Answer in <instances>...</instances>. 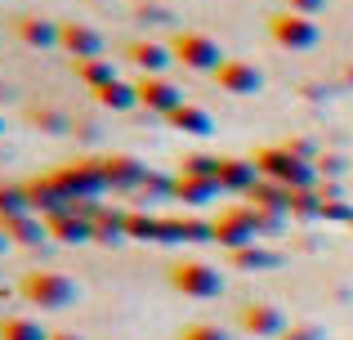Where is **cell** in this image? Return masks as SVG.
<instances>
[{
  "label": "cell",
  "mask_w": 353,
  "mask_h": 340,
  "mask_svg": "<svg viewBox=\"0 0 353 340\" xmlns=\"http://www.w3.org/2000/svg\"><path fill=\"white\" fill-rule=\"evenodd\" d=\"M50 340H81V336H72V332H59V336H50Z\"/></svg>",
  "instance_id": "e575fe53"
},
{
  "label": "cell",
  "mask_w": 353,
  "mask_h": 340,
  "mask_svg": "<svg viewBox=\"0 0 353 340\" xmlns=\"http://www.w3.org/2000/svg\"><path fill=\"white\" fill-rule=\"evenodd\" d=\"M291 14H304V18H318L322 9H327V0H282Z\"/></svg>",
  "instance_id": "d6a6232c"
},
{
  "label": "cell",
  "mask_w": 353,
  "mask_h": 340,
  "mask_svg": "<svg viewBox=\"0 0 353 340\" xmlns=\"http://www.w3.org/2000/svg\"><path fill=\"white\" fill-rule=\"evenodd\" d=\"M134 90H139V108H148L157 117H170L174 108H183V90L165 77H139Z\"/></svg>",
  "instance_id": "ba28073f"
},
{
  "label": "cell",
  "mask_w": 353,
  "mask_h": 340,
  "mask_svg": "<svg viewBox=\"0 0 353 340\" xmlns=\"http://www.w3.org/2000/svg\"><path fill=\"white\" fill-rule=\"evenodd\" d=\"M134 18H139V23H157V27L174 23V14L165 5H157V0H139V5H134Z\"/></svg>",
  "instance_id": "f1b7e54d"
},
{
  "label": "cell",
  "mask_w": 353,
  "mask_h": 340,
  "mask_svg": "<svg viewBox=\"0 0 353 340\" xmlns=\"http://www.w3.org/2000/svg\"><path fill=\"white\" fill-rule=\"evenodd\" d=\"M237 323H241V332H250V336H282L286 332V314L277 305H268V300H250V305H241Z\"/></svg>",
  "instance_id": "9c48e42d"
},
{
  "label": "cell",
  "mask_w": 353,
  "mask_h": 340,
  "mask_svg": "<svg viewBox=\"0 0 353 340\" xmlns=\"http://www.w3.org/2000/svg\"><path fill=\"white\" fill-rule=\"evenodd\" d=\"M170 54H174V63H183V68H192V72H210V77L224 68V50H219V41H210L206 32H174Z\"/></svg>",
  "instance_id": "3957f363"
},
{
  "label": "cell",
  "mask_w": 353,
  "mask_h": 340,
  "mask_svg": "<svg viewBox=\"0 0 353 340\" xmlns=\"http://www.w3.org/2000/svg\"><path fill=\"white\" fill-rule=\"evenodd\" d=\"M210 228H215V242L228 246V255H233L241 246H255L259 215H255V206H233V210H219V215L210 219Z\"/></svg>",
  "instance_id": "5b68a950"
},
{
  "label": "cell",
  "mask_w": 353,
  "mask_h": 340,
  "mask_svg": "<svg viewBox=\"0 0 353 340\" xmlns=\"http://www.w3.org/2000/svg\"><path fill=\"white\" fill-rule=\"evenodd\" d=\"M219 188H228V192H250L264 174H259V166H255V157H219Z\"/></svg>",
  "instance_id": "4fadbf2b"
},
{
  "label": "cell",
  "mask_w": 353,
  "mask_h": 340,
  "mask_svg": "<svg viewBox=\"0 0 353 340\" xmlns=\"http://www.w3.org/2000/svg\"><path fill=\"white\" fill-rule=\"evenodd\" d=\"M45 224H50V237H59V242H90L94 237V219L81 215V210H63Z\"/></svg>",
  "instance_id": "2e32d148"
},
{
  "label": "cell",
  "mask_w": 353,
  "mask_h": 340,
  "mask_svg": "<svg viewBox=\"0 0 353 340\" xmlns=\"http://www.w3.org/2000/svg\"><path fill=\"white\" fill-rule=\"evenodd\" d=\"M219 192V179H197V174H179L174 179V192L170 197H179V201H188V206H206L210 197Z\"/></svg>",
  "instance_id": "d6986e66"
},
{
  "label": "cell",
  "mask_w": 353,
  "mask_h": 340,
  "mask_svg": "<svg viewBox=\"0 0 353 340\" xmlns=\"http://www.w3.org/2000/svg\"><path fill=\"white\" fill-rule=\"evenodd\" d=\"M291 215L295 219H322V192L318 188H291Z\"/></svg>",
  "instance_id": "4316f807"
},
{
  "label": "cell",
  "mask_w": 353,
  "mask_h": 340,
  "mask_svg": "<svg viewBox=\"0 0 353 340\" xmlns=\"http://www.w3.org/2000/svg\"><path fill=\"white\" fill-rule=\"evenodd\" d=\"M77 77L85 81L90 90H103V86H112V81H121L117 77V68H112V59H85V63H77Z\"/></svg>",
  "instance_id": "7402d4cb"
},
{
  "label": "cell",
  "mask_w": 353,
  "mask_h": 340,
  "mask_svg": "<svg viewBox=\"0 0 353 340\" xmlns=\"http://www.w3.org/2000/svg\"><path fill=\"white\" fill-rule=\"evenodd\" d=\"M0 134H5V117H0Z\"/></svg>",
  "instance_id": "8d00e7d4"
},
{
  "label": "cell",
  "mask_w": 353,
  "mask_h": 340,
  "mask_svg": "<svg viewBox=\"0 0 353 340\" xmlns=\"http://www.w3.org/2000/svg\"><path fill=\"white\" fill-rule=\"evenodd\" d=\"M233 264H237V269H277V264H282V255L255 242V246H241V251H233Z\"/></svg>",
  "instance_id": "603a6c76"
},
{
  "label": "cell",
  "mask_w": 353,
  "mask_h": 340,
  "mask_svg": "<svg viewBox=\"0 0 353 340\" xmlns=\"http://www.w3.org/2000/svg\"><path fill=\"white\" fill-rule=\"evenodd\" d=\"M59 50H68L77 63H85V59H103V36H99L90 23H63Z\"/></svg>",
  "instance_id": "8fae6325"
},
{
  "label": "cell",
  "mask_w": 353,
  "mask_h": 340,
  "mask_svg": "<svg viewBox=\"0 0 353 340\" xmlns=\"http://www.w3.org/2000/svg\"><path fill=\"white\" fill-rule=\"evenodd\" d=\"M0 340H50V332L32 318H0Z\"/></svg>",
  "instance_id": "d4e9b609"
},
{
  "label": "cell",
  "mask_w": 353,
  "mask_h": 340,
  "mask_svg": "<svg viewBox=\"0 0 353 340\" xmlns=\"http://www.w3.org/2000/svg\"><path fill=\"white\" fill-rule=\"evenodd\" d=\"M165 121L174 126V130H183V134H197V139H206V134H215V121H210V112L206 108H197V103H183V108H174Z\"/></svg>",
  "instance_id": "ac0fdd59"
},
{
  "label": "cell",
  "mask_w": 353,
  "mask_h": 340,
  "mask_svg": "<svg viewBox=\"0 0 353 340\" xmlns=\"http://www.w3.org/2000/svg\"><path fill=\"white\" fill-rule=\"evenodd\" d=\"M255 166L264 179H273V183H282V188H313V179H318V170H313V161H304V157H295L291 148H264L255 157Z\"/></svg>",
  "instance_id": "6da1fadb"
},
{
  "label": "cell",
  "mask_w": 353,
  "mask_h": 340,
  "mask_svg": "<svg viewBox=\"0 0 353 340\" xmlns=\"http://www.w3.org/2000/svg\"><path fill=\"white\" fill-rule=\"evenodd\" d=\"M345 81H349V90H353V63H349V68H345Z\"/></svg>",
  "instance_id": "d590c367"
},
{
  "label": "cell",
  "mask_w": 353,
  "mask_h": 340,
  "mask_svg": "<svg viewBox=\"0 0 353 340\" xmlns=\"http://www.w3.org/2000/svg\"><path fill=\"white\" fill-rule=\"evenodd\" d=\"M125 237H139V242H161V219L143 215V210H130V215H125Z\"/></svg>",
  "instance_id": "484cf974"
},
{
  "label": "cell",
  "mask_w": 353,
  "mask_h": 340,
  "mask_svg": "<svg viewBox=\"0 0 353 340\" xmlns=\"http://www.w3.org/2000/svg\"><path fill=\"white\" fill-rule=\"evenodd\" d=\"M18 291H23L32 305H41V309H63V305L77 300V282H72L68 273H50V269L27 273V278L18 282Z\"/></svg>",
  "instance_id": "277c9868"
},
{
  "label": "cell",
  "mask_w": 353,
  "mask_h": 340,
  "mask_svg": "<svg viewBox=\"0 0 353 340\" xmlns=\"http://www.w3.org/2000/svg\"><path fill=\"white\" fill-rule=\"evenodd\" d=\"M215 86L224 90V94H255V90L264 86V72H259L255 63H241V59H224V68L215 72Z\"/></svg>",
  "instance_id": "30bf717a"
},
{
  "label": "cell",
  "mask_w": 353,
  "mask_h": 340,
  "mask_svg": "<svg viewBox=\"0 0 353 340\" xmlns=\"http://www.w3.org/2000/svg\"><path fill=\"white\" fill-rule=\"evenodd\" d=\"M125 59L134 63V68H143V77H161L174 54H170V45H161V41H130Z\"/></svg>",
  "instance_id": "5bb4252c"
},
{
  "label": "cell",
  "mask_w": 353,
  "mask_h": 340,
  "mask_svg": "<svg viewBox=\"0 0 353 340\" xmlns=\"http://www.w3.org/2000/svg\"><path fill=\"white\" fill-rule=\"evenodd\" d=\"M318 170L322 174H340V170H345V161H340V157H318Z\"/></svg>",
  "instance_id": "836d02e7"
},
{
  "label": "cell",
  "mask_w": 353,
  "mask_h": 340,
  "mask_svg": "<svg viewBox=\"0 0 353 340\" xmlns=\"http://www.w3.org/2000/svg\"><path fill=\"white\" fill-rule=\"evenodd\" d=\"M14 32H18V41L32 45V50H59L63 23H54V18H41V14H23V18H14Z\"/></svg>",
  "instance_id": "7c38bea8"
},
{
  "label": "cell",
  "mask_w": 353,
  "mask_h": 340,
  "mask_svg": "<svg viewBox=\"0 0 353 340\" xmlns=\"http://www.w3.org/2000/svg\"><path fill=\"white\" fill-rule=\"evenodd\" d=\"M0 233L14 237V242H23V246H36L41 237H50V224H41V219H32V215H18V219H5Z\"/></svg>",
  "instance_id": "ffe728a7"
},
{
  "label": "cell",
  "mask_w": 353,
  "mask_h": 340,
  "mask_svg": "<svg viewBox=\"0 0 353 340\" xmlns=\"http://www.w3.org/2000/svg\"><path fill=\"white\" fill-rule=\"evenodd\" d=\"M277 340H322V327L318 323H295V327H286Z\"/></svg>",
  "instance_id": "1f68e13d"
},
{
  "label": "cell",
  "mask_w": 353,
  "mask_h": 340,
  "mask_svg": "<svg viewBox=\"0 0 353 340\" xmlns=\"http://www.w3.org/2000/svg\"><path fill=\"white\" fill-rule=\"evenodd\" d=\"M18 215H32V201H27V188H14V183H0V224Z\"/></svg>",
  "instance_id": "cb8c5ba5"
},
{
  "label": "cell",
  "mask_w": 353,
  "mask_h": 340,
  "mask_svg": "<svg viewBox=\"0 0 353 340\" xmlns=\"http://www.w3.org/2000/svg\"><path fill=\"white\" fill-rule=\"evenodd\" d=\"M322 219H331V224H353V206L345 197H322Z\"/></svg>",
  "instance_id": "f546056e"
},
{
  "label": "cell",
  "mask_w": 353,
  "mask_h": 340,
  "mask_svg": "<svg viewBox=\"0 0 353 340\" xmlns=\"http://www.w3.org/2000/svg\"><path fill=\"white\" fill-rule=\"evenodd\" d=\"M161 242H215V228H210V219L197 215L161 219Z\"/></svg>",
  "instance_id": "9a60e30c"
},
{
  "label": "cell",
  "mask_w": 353,
  "mask_h": 340,
  "mask_svg": "<svg viewBox=\"0 0 353 340\" xmlns=\"http://www.w3.org/2000/svg\"><path fill=\"white\" fill-rule=\"evenodd\" d=\"M94 99H99L103 108H112V112H130V108H139V90H134V81H112V86H103Z\"/></svg>",
  "instance_id": "44dd1931"
},
{
  "label": "cell",
  "mask_w": 353,
  "mask_h": 340,
  "mask_svg": "<svg viewBox=\"0 0 353 340\" xmlns=\"http://www.w3.org/2000/svg\"><path fill=\"white\" fill-rule=\"evenodd\" d=\"M32 126H41L45 134H68L72 121L63 112H54V108H32Z\"/></svg>",
  "instance_id": "83f0119b"
},
{
  "label": "cell",
  "mask_w": 353,
  "mask_h": 340,
  "mask_svg": "<svg viewBox=\"0 0 353 340\" xmlns=\"http://www.w3.org/2000/svg\"><path fill=\"white\" fill-rule=\"evenodd\" d=\"M170 287L192 300H215L224 291V273L201 260H179V264H170Z\"/></svg>",
  "instance_id": "7a4b0ae2"
},
{
  "label": "cell",
  "mask_w": 353,
  "mask_h": 340,
  "mask_svg": "<svg viewBox=\"0 0 353 340\" xmlns=\"http://www.w3.org/2000/svg\"><path fill=\"white\" fill-rule=\"evenodd\" d=\"M268 32H273V41L282 45V50H313V45L322 41V27L304 14H291V9H277V14L268 18Z\"/></svg>",
  "instance_id": "8992f818"
},
{
  "label": "cell",
  "mask_w": 353,
  "mask_h": 340,
  "mask_svg": "<svg viewBox=\"0 0 353 340\" xmlns=\"http://www.w3.org/2000/svg\"><path fill=\"white\" fill-rule=\"evenodd\" d=\"M99 166H103V179H108V188H139V183L148 179V170L139 166L134 157H103L99 161Z\"/></svg>",
  "instance_id": "e0dca14e"
},
{
  "label": "cell",
  "mask_w": 353,
  "mask_h": 340,
  "mask_svg": "<svg viewBox=\"0 0 353 340\" xmlns=\"http://www.w3.org/2000/svg\"><path fill=\"white\" fill-rule=\"evenodd\" d=\"M54 179H59V188L68 192V201H90V197H99V192L108 188L99 161H72V166H63Z\"/></svg>",
  "instance_id": "52a82bcc"
},
{
  "label": "cell",
  "mask_w": 353,
  "mask_h": 340,
  "mask_svg": "<svg viewBox=\"0 0 353 340\" xmlns=\"http://www.w3.org/2000/svg\"><path fill=\"white\" fill-rule=\"evenodd\" d=\"M179 340H228L224 327H215V323H192V327H183Z\"/></svg>",
  "instance_id": "4dcf8cb0"
}]
</instances>
